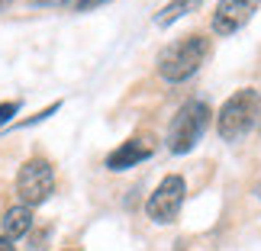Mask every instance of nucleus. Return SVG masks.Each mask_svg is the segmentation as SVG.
<instances>
[{
	"mask_svg": "<svg viewBox=\"0 0 261 251\" xmlns=\"http://www.w3.org/2000/svg\"><path fill=\"white\" fill-rule=\"evenodd\" d=\"M16 109H19V103L13 100V103H0V126H7L10 119L16 116Z\"/></svg>",
	"mask_w": 261,
	"mask_h": 251,
	"instance_id": "11",
	"label": "nucleus"
},
{
	"mask_svg": "<svg viewBox=\"0 0 261 251\" xmlns=\"http://www.w3.org/2000/svg\"><path fill=\"white\" fill-rule=\"evenodd\" d=\"M184 193H187L184 177H180V174H168L162 184L155 187V193L148 197V203H145L148 219H155L158 226L174 222L177 213H180V206H184Z\"/></svg>",
	"mask_w": 261,
	"mask_h": 251,
	"instance_id": "5",
	"label": "nucleus"
},
{
	"mask_svg": "<svg viewBox=\"0 0 261 251\" xmlns=\"http://www.w3.org/2000/svg\"><path fill=\"white\" fill-rule=\"evenodd\" d=\"M0 251H13V242H10V238H4V235H0Z\"/></svg>",
	"mask_w": 261,
	"mask_h": 251,
	"instance_id": "12",
	"label": "nucleus"
},
{
	"mask_svg": "<svg viewBox=\"0 0 261 251\" xmlns=\"http://www.w3.org/2000/svg\"><path fill=\"white\" fill-rule=\"evenodd\" d=\"M29 229H33V209L29 206H10L4 219H0V235L10 238V242H16V238H23Z\"/></svg>",
	"mask_w": 261,
	"mask_h": 251,
	"instance_id": "8",
	"label": "nucleus"
},
{
	"mask_svg": "<svg viewBox=\"0 0 261 251\" xmlns=\"http://www.w3.org/2000/svg\"><path fill=\"white\" fill-rule=\"evenodd\" d=\"M206 55H210V42L203 36H184L158 55V74L168 84H180V81H187V77H194L200 71Z\"/></svg>",
	"mask_w": 261,
	"mask_h": 251,
	"instance_id": "1",
	"label": "nucleus"
},
{
	"mask_svg": "<svg viewBox=\"0 0 261 251\" xmlns=\"http://www.w3.org/2000/svg\"><path fill=\"white\" fill-rule=\"evenodd\" d=\"M210 126V106L200 103V100H190L174 113L171 126H168V152L174 155H187L200 138H203Z\"/></svg>",
	"mask_w": 261,
	"mask_h": 251,
	"instance_id": "3",
	"label": "nucleus"
},
{
	"mask_svg": "<svg viewBox=\"0 0 261 251\" xmlns=\"http://www.w3.org/2000/svg\"><path fill=\"white\" fill-rule=\"evenodd\" d=\"M7 4H10V0H0V10H4V7H7Z\"/></svg>",
	"mask_w": 261,
	"mask_h": 251,
	"instance_id": "13",
	"label": "nucleus"
},
{
	"mask_svg": "<svg viewBox=\"0 0 261 251\" xmlns=\"http://www.w3.org/2000/svg\"><path fill=\"white\" fill-rule=\"evenodd\" d=\"M255 119H258V94L252 87L236 90V94L219 106V116H216L219 138H223V142H239V138H245L252 132Z\"/></svg>",
	"mask_w": 261,
	"mask_h": 251,
	"instance_id": "2",
	"label": "nucleus"
},
{
	"mask_svg": "<svg viewBox=\"0 0 261 251\" xmlns=\"http://www.w3.org/2000/svg\"><path fill=\"white\" fill-rule=\"evenodd\" d=\"M200 7V0H171L168 7H162L155 13V26H171V23H177L180 16H187V13H194V10Z\"/></svg>",
	"mask_w": 261,
	"mask_h": 251,
	"instance_id": "9",
	"label": "nucleus"
},
{
	"mask_svg": "<svg viewBox=\"0 0 261 251\" xmlns=\"http://www.w3.org/2000/svg\"><path fill=\"white\" fill-rule=\"evenodd\" d=\"M152 152H155V145L148 142V138H129V142H123L116 152H110L107 168L110 171H129V168H136L139 161L152 158Z\"/></svg>",
	"mask_w": 261,
	"mask_h": 251,
	"instance_id": "7",
	"label": "nucleus"
},
{
	"mask_svg": "<svg viewBox=\"0 0 261 251\" xmlns=\"http://www.w3.org/2000/svg\"><path fill=\"white\" fill-rule=\"evenodd\" d=\"M55 190V171L45 158H29L16 174V197L23 206H42Z\"/></svg>",
	"mask_w": 261,
	"mask_h": 251,
	"instance_id": "4",
	"label": "nucleus"
},
{
	"mask_svg": "<svg viewBox=\"0 0 261 251\" xmlns=\"http://www.w3.org/2000/svg\"><path fill=\"white\" fill-rule=\"evenodd\" d=\"M261 0H219L213 13V33L216 36H232L239 33L248 19L255 16Z\"/></svg>",
	"mask_w": 261,
	"mask_h": 251,
	"instance_id": "6",
	"label": "nucleus"
},
{
	"mask_svg": "<svg viewBox=\"0 0 261 251\" xmlns=\"http://www.w3.org/2000/svg\"><path fill=\"white\" fill-rule=\"evenodd\" d=\"M55 4L71 7V10H94V7H100V4H107V0H55Z\"/></svg>",
	"mask_w": 261,
	"mask_h": 251,
	"instance_id": "10",
	"label": "nucleus"
}]
</instances>
